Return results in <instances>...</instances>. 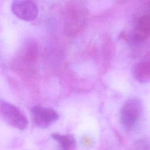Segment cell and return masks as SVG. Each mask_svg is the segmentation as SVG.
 <instances>
[{
  "instance_id": "1",
  "label": "cell",
  "mask_w": 150,
  "mask_h": 150,
  "mask_svg": "<svg viewBox=\"0 0 150 150\" xmlns=\"http://www.w3.org/2000/svg\"><path fill=\"white\" fill-rule=\"evenodd\" d=\"M0 112L2 118L12 127L21 130L27 128L28 122L26 116L15 105L1 101Z\"/></svg>"
},
{
  "instance_id": "6",
  "label": "cell",
  "mask_w": 150,
  "mask_h": 150,
  "mask_svg": "<svg viewBox=\"0 0 150 150\" xmlns=\"http://www.w3.org/2000/svg\"><path fill=\"white\" fill-rule=\"evenodd\" d=\"M132 150H150V146L144 139H138L135 142Z\"/></svg>"
},
{
  "instance_id": "2",
  "label": "cell",
  "mask_w": 150,
  "mask_h": 150,
  "mask_svg": "<svg viewBox=\"0 0 150 150\" xmlns=\"http://www.w3.org/2000/svg\"><path fill=\"white\" fill-rule=\"evenodd\" d=\"M141 112V104L136 98L127 101L120 111V121L123 128L130 130L138 121Z\"/></svg>"
},
{
  "instance_id": "3",
  "label": "cell",
  "mask_w": 150,
  "mask_h": 150,
  "mask_svg": "<svg viewBox=\"0 0 150 150\" xmlns=\"http://www.w3.org/2000/svg\"><path fill=\"white\" fill-rule=\"evenodd\" d=\"M11 10L18 18L27 22L35 21L38 14V8L33 0H13Z\"/></svg>"
},
{
  "instance_id": "5",
  "label": "cell",
  "mask_w": 150,
  "mask_h": 150,
  "mask_svg": "<svg viewBox=\"0 0 150 150\" xmlns=\"http://www.w3.org/2000/svg\"><path fill=\"white\" fill-rule=\"evenodd\" d=\"M51 136L53 139L59 144L63 150H72L76 146V139L71 135H62L54 133Z\"/></svg>"
},
{
  "instance_id": "4",
  "label": "cell",
  "mask_w": 150,
  "mask_h": 150,
  "mask_svg": "<svg viewBox=\"0 0 150 150\" xmlns=\"http://www.w3.org/2000/svg\"><path fill=\"white\" fill-rule=\"evenodd\" d=\"M31 114L33 122L40 128L47 127L59 118V114L54 110L40 105L33 107Z\"/></svg>"
}]
</instances>
